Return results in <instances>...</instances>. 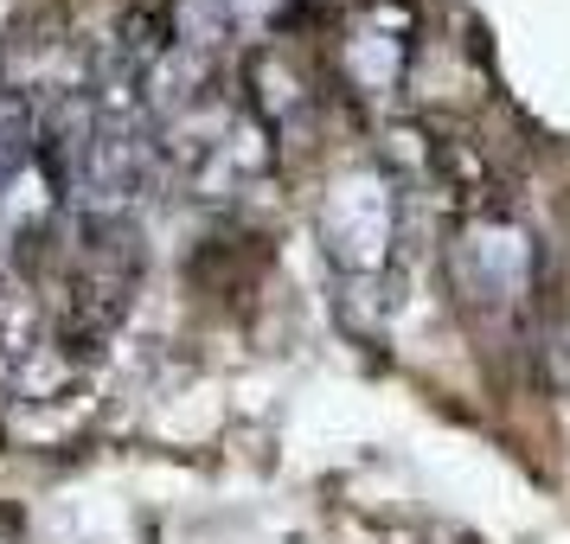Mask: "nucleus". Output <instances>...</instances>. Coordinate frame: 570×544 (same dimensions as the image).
Listing matches in <instances>:
<instances>
[{
  "label": "nucleus",
  "instance_id": "obj_1",
  "mask_svg": "<svg viewBox=\"0 0 570 544\" xmlns=\"http://www.w3.org/2000/svg\"><path fill=\"white\" fill-rule=\"evenodd\" d=\"M135 283H141L135 225L129 218H83L78 257H71V276H65V301H58V346L71 359L97 353L122 327V314L135 301Z\"/></svg>",
  "mask_w": 570,
  "mask_h": 544
},
{
  "label": "nucleus",
  "instance_id": "obj_2",
  "mask_svg": "<svg viewBox=\"0 0 570 544\" xmlns=\"http://www.w3.org/2000/svg\"><path fill=\"white\" fill-rule=\"evenodd\" d=\"M283 0H186V27L174 32V39H193V32H237V27H257V20H269Z\"/></svg>",
  "mask_w": 570,
  "mask_h": 544
}]
</instances>
